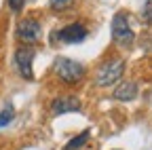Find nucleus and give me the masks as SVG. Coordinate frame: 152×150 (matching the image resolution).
<instances>
[{
    "mask_svg": "<svg viewBox=\"0 0 152 150\" xmlns=\"http://www.w3.org/2000/svg\"><path fill=\"white\" fill-rule=\"evenodd\" d=\"M13 119H15V108H13L11 104H7V106L2 108V112H0V129L7 127Z\"/></svg>",
    "mask_w": 152,
    "mask_h": 150,
    "instance_id": "1a4fd4ad",
    "label": "nucleus"
},
{
    "mask_svg": "<svg viewBox=\"0 0 152 150\" xmlns=\"http://www.w3.org/2000/svg\"><path fill=\"white\" fill-rule=\"evenodd\" d=\"M125 72V61L123 59H114V61H108L106 66L99 68L97 72V85L99 87H108V85H114Z\"/></svg>",
    "mask_w": 152,
    "mask_h": 150,
    "instance_id": "7ed1b4c3",
    "label": "nucleus"
},
{
    "mask_svg": "<svg viewBox=\"0 0 152 150\" xmlns=\"http://www.w3.org/2000/svg\"><path fill=\"white\" fill-rule=\"evenodd\" d=\"M55 74H57L64 83L74 85V83H78V80L85 76V68H83L78 61H74V59L59 57V59L55 61Z\"/></svg>",
    "mask_w": 152,
    "mask_h": 150,
    "instance_id": "f257e3e1",
    "label": "nucleus"
},
{
    "mask_svg": "<svg viewBox=\"0 0 152 150\" xmlns=\"http://www.w3.org/2000/svg\"><path fill=\"white\" fill-rule=\"evenodd\" d=\"M80 110V100L74 95H66V97H57L53 102V112L55 114H66V112H76Z\"/></svg>",
    "mask_w": 152,
    "mask_h": 150,
    "instance_id": "0eeeda50",
    "label": "nucleus"
},
{
    "mask_svg": "<svg viewBox=\"0 0 152 150\" xmlns=\"http://www.w3.org/2000/svg\"><path fill=\"white\" fill-rule=\"evenodd\" d=\"M49 4H51L55 11H61V9H66V7L70 4V0H49Z\"/></svg>",
    "mask_w": 152,
    "mask_h": 150,
    "instance_id": "9b49d317",
    "label": "nucleus"
},
{
    "mask_svg": "<svg viewBox=\"0 0 152 150\" xmlns=\"http://www.w3.org/2000/svg\"><path fill=\"white\" fill-rule=\"evenodd\" d=\"M53 38H59L66 45H78V42H83L87 38V28L80 26V23H72V26H66L59 32H55Z\"/></svg>",
    "mask_w": 152,
    "mask_h": 150,
    "instance_id": "39448f33",
    "label": "nucleus"
},
{
    "mask_svg": "<svg viewBox=\"0 0 152 150\" xmlns=\"http://www.w3.org/2000/svg\"><path fill=\"white\" fill-rule=\"evenodd\" d=\"M32 59H34V51L30 49V47H19L17 49V53H15V64H17V70H19V74H21L23 78H28V80H32Z\"/></svg>",
    "mask_w": 152,
    "mask_h": 150,
    "instance_id": "423d86ee",
    "label": "nucleus"
},
{
    "mask_svg": "<svg viewBox=\"0 0 152 150\" xmlns=\"http://www.w3.org/2000/svg\"><path fill=\"white\" fill-rule=\"evenodd\" d=\"M40 36H42V28H40V23H38L36 19H23L17 26V38L21 40L26 47L28 45H36L38 40H40Z\"/></svg>",
    "mask_w": 152,
    "mask_h": 150,
    "instance_id": "20e7f679",
    "label": "nucleus"
},
{
    "mask_svg": "<svg viewBox=\"0 0 152 150\" xmlns=\"http://www.w3.org/2000/svg\"><path fill=\"white\" fill-rule=\"evenodd\" d=\"M144 19L148 23H152V0H148L146 7H144Z\"/></svg>",
    "mask_w": 152,
    "mask_h": 150,
    "instance_id": "f8f14e48",
    "label": "nucleus"
},
{
    "mask_svg": "<svg viewBox=\"0 0 152 150\" xmlns=\"http://www.w3.org/2000/svg\"><path fill=\"white\" fill-rule=\"evenodd\" d=\"M135 95H137V85L131 83V80L121 83L118 89L114 91V97L121 100V102H131V100H135Z\"/></svg>",
    "mask_w": 152,
    "mask_h": 150,
    "instance_id": "6e6552de",
    "label": "nucleus"
},
{
    "mask_svg": "<svg viewBox=\"0 0 152 150\" xmlns=\"http://www.w3.org/2000/svg\"><path fill=\"white\" fill-rule=\"evenodd\" d=\"M23 2H26V0H9V4H11L13 11H21L23 9Z\"/></svg>",
    "mask_w": 152,
    "mask_h": 150,
    "instance_id": "ddd939ff",
    "label": "nucleus"
},
{
    "mask_svg": "<svg viewBox=\"0 0 152 150\" xmlns=\"http://www.w3.org/2000/svg\"><path fill=\"white\" fill-rule=\"evenodd\" d=\"M87 138H89V131H83V133H80V135H76V138H74V140H72V142H70L64 150H78L80 146H85Z\"/></svg>",
    "mask_w": 152,
    "mask_h": 150,
    "instance_id": "9d476101",
    "label": "nucleus"
},
{
    "mask_svg": "<svg viewBox=\"0 0 152 150\" xmlns=\"http://www.w3.org/2000/svg\"><path fill=\"white\" fill-rule=\"evenodd\" d=\"M112 38H114V42L121 45V47H131L135 34H133V30L129 26L127 15H123V13L114 15V19H112Z\"/></svg>",
    "mask_w": 152,
    "mask_h": 150,
    "instance_id": "f03ea898",
    "label": "nucleus"
}]
</instances>
